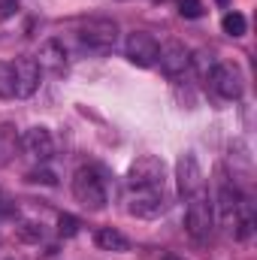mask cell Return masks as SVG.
Returning a JSON list of instances; mask_svg holds the SVG:
<instances>
[{"label": "cell", "instance_id": "1", "mask_svg": "<svg viewBox=\"0 0 257 260\" xmlns=\"http://www.w3.org/2000/svg\"><path fill=\"white\" fill-rule=\"evenodd\" d=\"M127 185L136 191H151V188H164V160L154 154H142L130 164L127 170Z\"/></svg>", "mask_w": 257, "mask_h": 260}, {"label": "cell", "instance_id": "2", "mask_svg": "<svg viewBox=\"0 0 257 260\" xmlns=\"http://www.w3.org/2000/svg\"><path fill=\"white\" fill-rule=\"evenodd\" d=\"M73 194L76 200L85 206V209H94V212H100L103 206H106V188H103V179L94 173V170H79L76 176H73Z\"/></svg>", "mask_w": 257, "mask_h": 260}, {"label": "cell", "instance_id": "3", "mask_svg": "<svg viewBox=\"0 0 257 260\" xmlns=\"http://www.w3.org/2000/svg\"><path fill=\"white\" fill-rule=\"evenodd\" d=\"M79 40L94 52H109L118 43V24L112 18H91L79 27Z\"/></svg>", "mask_w": 257, "mask_h": 260}, {"label": "cell", "instance_id": "4", "mask_svg": "<svg viewBox=\"0 0 257 260\" xmlns=\"http://www.w3.org/2000/svg\"><path fill=\"white\" fill-rule=\"evenodd\" d=\"M209 85L224 97V100H239L242 91H245V82H242V70L236 64H215L209 73Z\"/></svg>", "mask_w": 257, "mask_h": 260}, {"label": "cell", "instance_id": "5", "mask_svg": "<svg viewBox=\"0 0 257 260\" xmlns=\"http://www.w3.org/2000/svg\"><path fill=\"white\" fill-rule=\"evenodd\" d=\"M212 221H215L212 203L206 200L203 191L194 194L191 203H188V212H185V227H188V233H191L194 239H206L209 230H212Z\"/></svg>", "mask_w": 257, "mask_h": 260}, {"label": "cell", "instance_id": "6", "mask_svg": "<svg viewBox=\"0 0 257 260\" xmlns=\"http://www.w3.org/2000/svg\"><path fill=\"white\" fill-rule=\"evenodd\" d=\"M124 52H127L130 64L154 67L157 64V55H160V46H157V40H154L151 34H145V30H133V34L127 37V43H124Z\"/></svg>", "mask_w": 257, "mask_h": 260}, {"label": "cell", "instance_id": "7", "mask_svg": "<svg viewBox=\"0 0 257 260\" xmlns=\"http://www.w3.org/2000/svg\"><path fill=\"white\" fill-rule=\"evenodd\" d=\"M12 70H15V97H34L43 79L37 58H15Z\"/></svg>", "mask_w": 257, "mask_h": 260}, {"label": "cell", "instance_id": "8", "mask_svg": "<svg viewBox=\"0 0 257 260\" xmlns=\"http://www.w3.org/2000/svg\"><path fill=\"white\" fill-rule=\"evenodd\" d=\"M176 179H179V194L182 197H194L203 191V170L197 164L191 151H185L176 164Z\"/></svg>", "mask_w": 257, "mask_h": 260}, {"label": "cell", "instance_id": "9", "mask_svg": "<svg viewBox=\"0 0 257 260\" xmlns=\"http://www.w3.org/2000/svg\"><path fill=\"white\" fill-rule=\"evenodd\" d=\"M127 212L133 218H157L167 212V194L164 188H151V191H139L127 203Z\"/></svg>", "mask_w": 257, "mask_h": 260}, {"label": "cell", "instance_id": "10", "mask_svg": "<svg viewBox=\"0 0 257 260\" xmlns=\"http://www.w3.org/2000/svg\"><path fill=\"white\" fill-rule=\"evenodd\" d=\"M157 61H160L164 73H167L170 79H176L179 73H185V67L191 64V58H188V49H185L179 40H170V43H164V46H160V55H157Z\"/></svg>", "mask_w": 257, "mask_h": 260}, {"label": "cell", "instance_id": "11", "mask_svg": "<svg viewBox=\"0 0 257 260\" xmlns=\"http://www.w3.org/2000/svg\"><path fill=\"white\" fill-rule=\"evenodd\" d=\"M21 145H24L27 154H34L37 160H49V157L55 154V139H52L49 127H43V124H37V127L27 130V133L21 136Z\"/></svg>", "mask_w": 257, "mask_h": 260}, {"label": "cell", "instance_id": "12", "mask_svg": "<svg viewBox=\"0 0 257 260\" xmlns=\"http://www.w3.org/2000/svg\"><path fill=\"white\" fill-rule=\"evenodd\" d=\"M40 70H52V73H64L67 67V49L61 40H46L40 46Z\"/></svg>", "mask_w": 257, "mask_h": 260}, {"label": "cell", "instance_id": "13", "mask_svg": "<svg viewBox=\"0 0 257 260\" xmlns=\"http://www.w3.org/2000/svg\"><path fill=\"white\" fill-rule=\"evenodd\" d=\"M94 242L103 248V251H127L130 242L124 233H118V230H112V227H100L97 230V236H94Z\"/></svg>", "mask_w": 257, "mask_h": 260}, {"label": "cell", "instance_id": "14", "mask_svg": "<svg viewBox=\"0 0 257 260\" xmlns=\"http://www.w3.org/2000/svg\"><path fill=\"white\" fill-rule=\"evenodd\" d=\"M18 151V133L12 124H0V167L9 164Z\"/></svg>", "mask_w": 257, "mask_h": 260}, {"label": "cell", "instance_id": "15", "mask_svg": "<svg viewBox=\"0 0 257 260\" xmlns=\"http://www.w3.org/2000/svg\"><path fill=\"white\" fill-rule=\"evenodd\" d=\"M0 97L3 100L15 97V70L9 61H0Z\"/></svg>", "mask_w": 257, "mask_h": 260}, {"label": "cell", "instance_id": "16", "mask_svg": "<svg viewBox=\"0 0 257 260\" xmlns=\"http://www.w3.org/2000/svg\"><path fill=\"white\" fill-rule=\"evenodd\" d=\"M221 27H224L227 37H242L248 24H245V15H242V12H227V15L221 18Z\"/></svg>", "mask_w": 257, "mask_h": 260}, {"label": "cell", "instance_id": "17", "mask_svg": "<svg viewBox=\"0 0 257 260\" xmlns=\"http://www.w3.org/2000/svg\"><path fill=\"white\" fill-rule=\"evenodd\" d=\"M18 239H21V242H40V239H43V227L34 224V221H24V224L18 227Z\"/></svg>", "mask_w": 257, "mask_h": 260}, {"label": "cell", "instance_id": "18", "mask_svg": "<svg viewBox=\"0 0 257 260\" xmlns=\"http://www.w3.org/2000/svg\"><path fill=\"white\" fill-rule=\"evenodd\" d=\"M79 227H82V224H79V218H76V215H61V218H58V233H61L64 239L76 236V233H79Z\"/></svg>", "mask_w": 257, "mask_h": 260}, {"label": "cell", "instance_id": "19", "mask_svg": "<svg viewBox=\"0 0 257 260\" xmlns=\"http://www.w3.org/2000/svg\"><path fill=\"white\" fill-rule=\"evenodd\" d=\"M24 179H27L30 185H58V179H55L52 170H30Z\"/></svg>", "mask_w": 257, "mask_h": 260}, {"label": "cell", "instance_id": "20", "mask_svg": "<svg viewBox=\"0 0 257 260\" xmlns=\"http://www.w3.org/2000/svg\"><path fill=\"white\" fill-rule=\"evenodd\" d=\"M179 12H182V18H200L206 12V6L200 0H179Z\"/></svg>", "mask_w": 257, "mask_h": 260}, {"label": "cell", "instance_id": "21", "mask_svg": "<svg viewBox=\"0 0 257 260\" xmlns=\"http://www.w3.org/2000/svg\"><path fill=\"white\" fill-rule=\"evenodd\" d=\"M15 9H18V0H0V21L12 18V15H15Z\"/></svg>", "mask_w": 257, "mask_h": 260}, {"label": "cell", "instance_id": "22", "mask_svg": "<svg viewBox=\"0 0 257 260\" xmlns=\"http://www.w3.org/2000/svg\"><path fill=\"white\" fill-rule=\"evenodd\" d=\"M164 260H179V257H173V254H164Z\"/></svg>", "mask_w": 257, "mask_h": 260}, {"label": "cell", "instance_id": "23", "mask_svg": "<svg viewBox=\"0 0 257 260\" xmlns=\"http://www.w3.org/2000/svg\"><path fill=\"white\" fill-rule=\"evenodd\" d=\"M218 3H227V0H218Z\"/></svg>", "mask_w": 257, "mask_h": 260}]
</instances>
